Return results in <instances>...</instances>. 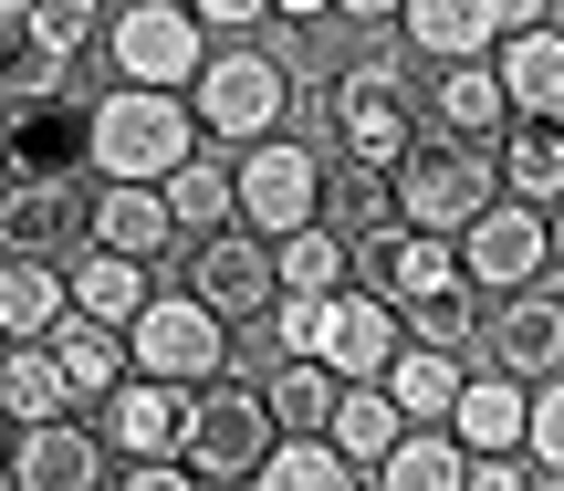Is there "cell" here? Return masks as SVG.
Segmentation results:
<instances>
[{
    "mask_svg": "<svg viewBox=\"0 0 564 491\" xmlns=\"http://www.w3.org/2000/svg\"><path fill=\"white\" fill-rule=\"evenodd\" d=\"M293 63L282 53H262V42H209V63L188 74V126H199V146L220 137V146H262V137H282L293 126Z\"/></svg>",
    "mask_w": 564,
    "mask_h": 491,
    "instance_id": "2",
    "label": "cell"
},
{
    "mask_svg": "<svg viewBox=\"0 0 564 491\" xmlns=\"http://www.w3.org/2000/svg\"><path fill=\"white\" fill-rule=\"evenodd\" d=\"M460 491H544L533 460H460Z\"/></svg>",
    "mask_w": 564,
    "mask_h": 491,
    "instance_id": "40",
    "label": "cell"
},
{
    "mask_svg": "<svg viewBox=\"0 0 564 491\" xmlns=\"http://www.w3.org/2000/svg\"><path fill=\"white\" fill-rule=\"evenodd\" d=\"M63 325V272L53 262H0V346H42Z\"/></svg>",
    "mask_w": 564,
    "mask_h": 491,
    "instance_id": "33",
    "label": "cell"
},
{
    "mask_svg": "<svg viewBox=\"0 0 564 491\" xmlns=\"http://www.w3.org/2000/svg\"><path fill=\"white\" fill-rule=\"evenodd\" d=\"M335 21H356V32H387V21H398V0H335Z\"/></svg>",
    "mask_w": 564,
    "mask_h": 491,
    "instance_id": "42",
    "label": "cell"
},
{
    "mask_svg": "<svg viewBox=\"0 0 564 491\" xmlns=\"http://www.w3.org/2000/svg\"><path fill=\"white\" fill-rule=\"evenodd\" d=\"M105 11H116V0H42V21H53V32L74 42V53H84V42L105 32Z\"/></svg>",
    "mask_w": 564,
    "mask_h": 491,
    "instance_id": "39",
    "label": "cell"
},
{
    "mask_svg": "<svg viewBox=\"0 0 564 491\" xmlns=\"http://www.w3.org/2000/svg\"><path fill=\"white\" fill-rule=\"evenodd\" d=\"M377 388H387V408H398L408 429H440V418H449V397H460V356L398 346V356H387V377H377Z\"/></svg>",
    "mask_w": 564,
    "mask_h": 491,
    "instance_id": "30",
    "label": "cell"
},
{
    "mask_svg": "<svg viewBox=\"0 0 564 491\" xmlns=\"http://www.w3.org/2000/svg\"><path fill=\"white\" fill-rule=\"evenodd\" d=\"M74 63L84 53L42 21V0H0V105H63Z\"/></svg>",
    "mask_w": 564,
    "mask_h": 491,
    "instance_id": "15",
    "label": "cell"
},
{
    "mask_svg": "<svg viewBox=\"0 0 564 491\" xmlns=\"http://www.w3.org/2000/svg\"><path fill=\"white\" fill-rule=\"evenodd\" d=\"M188 429V388H158V377H126L116 397H95V439L116 460H178Z\"/></svg>",
    "mask_w": 564,
    "mask_h": 491,
    "instance_id": "17",
    "label": "cell"
},
{
    "mask_svg": "<svg viewBox=\"0 0 564 491\" xmlns=\"http://www.w3.org/2000/svg\"><path fill=\"white\" fill-rule=\"evenodd\" d=\"M272 408H262V377H209L188 388V429H178V471L199 491H241L272 460Z\"/></svg>",
    "mask_w": 564,
    "mask_h": 491,
    "instance_id": "3",
    "label": "cell"
},
{
    "mask_svg": "<svg viewBox=\"0 0 564 491\" xmlns=\"http://www.w3.org/2000/svg\"><path fill=\"white\" fill-rule=\"evenodd\" d=\"M0 116H11V105H0Z\"/></svg>",
    "mask_w": 564,
    "mask_h": 491,
    "instance_id": "47",
    "label": "cell"
},
{
    "mask_svg": "<svg viewBox=\"0 0 564 491\" xmlns=\"http://www.w3.org/2000/svg\"><path fill=\"white\" fill-rule=\"evenodd\" d=\"M356 293H377V304L408 325V314L449 304V293H470V283H460V251H449L440 230H398V220H387V230L356 241Z\"/></svg>",
    "mask_w": 564,
    "mask_h": 491,
    "instance_id": "9",
    "label": "cell"
},
{
    "mask_svg": "<svg viewBox=\"0 0 564 491\" xmlns=\"http://www.w3.org/2000/svg\"><path fill=\"white\" fill-rule=\"evenodd\" d=\"M0 418L11 429H42V418H84L74 388H63L53 346H0Z\"/></svg>",
    "mask_w": 564,
    "mask_h": 491,
    "instance_id": "29",
    "label": "cell"
},
{
    "mask_svg": "<svg viewBox=\"0 0 564 491\" xmlns=\"http://www.w3.org/2000/svg\"><path fill=\"white\" fill-rule=\"evenodd\" d=\"M314 220L335 230V241H366V230H387V220H398V199H387V167H356V157L314 167Z\"/></svg>",
    "mask_w": 564,
    "mask_h": 491,
    "instance_id": "26",
    "label": "cell"
},
{
    "mask_svg": "<svg viewBox=\"0 0 564 491\" xmlns=\"http://www.w3.org/2000/svg\"><path fill=\"white\" fill-rule=\"evenodd\" d=\"M377 491H460V439L449 429H398V450L366 471Z\"/></svg>",
    "mask_w": 564,
    "mask_h": 491,
    "instance_id": "34",
    "label": "cell"
},
{
    "mask_svg": "<svg viewBox=\"0 0 564 491\" xmlns=\"http://www.w3.org/2000/svg\"><path fill=\"white\" fill-rule=\"evenodd\" d=\"M84 251H116V262L158 272L167 251H188V241H178V220L158 209V188H95V199H84Z\"/></svg>",
    "mask_w": 564,
    "mask_h": 491,
    "instance_id": "21",
    "label": "cell"
},
{
    "mask_svg": "<svg viewBox=\"0 0 564 491\" xmlns=\"http://www.w3.org/2000/svg\"><path fill=\"white\" fill-rule=\"evenodd\" d=\"M42 346H53V367H63V388H74V408H95V397L126 388V335H116V325H84V314H63Z\"/></svg>",
    "mask_w": 564,
    "mask_h": 491,
    "instance_id": "25",
    "label": "cell"
},
{
    "mask_svg": "<svg viewBox=\"0 0 564 491\" xmlns=\"http://www.w3.org/2000/svg\"><path fill=\"white\" fill-rule=\"evenodd\" d=\"M178 262H188V304H199V314H220L230 335H241V325H262V314L282 304V283H272V241H251L241 220H230V230H209V241H188Z\"/></svg>",
    "mask_w": 564,
    "mask_h": 491,
    "instance_id": "12",
    "label": "cell"
},
{
    "mask_svg": "<svg viewBox=\"0 0 564 491\" xmlns=\"http://www.w3.org/2000/svg\"><path fill=\"white\" fill-rule=\"evenodd\" d=\"M523 460H533V481L564 491V377H544V388L523 397Z\"/></svg>",
    "mask_w": 564,
    "mask_h": 491,
    "instance_id": "37",
    "label": "cell"
},
{
    "mask_svg": "<svg viewBox=\"0 0 564 491\" xmlns=\"http://www.w3.org/2000/svg\"><path fill=\"white\" fill-rule=\"evenodd\" d=\"M158 209L178 220V241H209V230H230V157H188V167H167L158 178Z\"/></svg>",
    "mask_w": 564,
    "mask_h": 491,
    "instance_id": "32",
    "label": "cell"
},
{
    "mask_svg": "<svg viewBox=\"0 0 564 491\" xmlns=\"http://www.w3.org/2000/svg\"><path fill=\"white\" fill-rule=\"evenodd\" d=\"M408 418L387 408V388H335V418H324V450L345 460V471H377L387 450H398Z\"/></svg>",
    "mask_w": 564,
    "mask_h": 491,
    "instance_id": "31",
    "label": "cell"
},
{
    "mask_svg": "<svg viewBox=\"0 0 564 491\" xmlns=\"http://www.w3.org/2000/svg\"><path fill=\"white\" fill-rule=\"evenodd\" d=\"M554 21V0H398V42L419 63H491V42Z\"/></svg>",
    "mask_w": 564,
    "mask_h": 491,
    "instance_id": "10",
    "label": "cell"
},
{
    "mask_svg": "<svg viewBox=\"0 0 564 491\" xmlns=\"http://www.w3.org/2000/svg\"><path fill=\"white\" fill-rule=\"evenodd\" d=\"M491 84H502L512 116H564V21H533V32L491 42Z\"/></svg>",
    "mask_w": 564,
    "mask_h": 491,
    "instance_id": "23",
    "label": "cell"
},
{
    "mask_svg": "<svg viewBox=\"0 0 564 491\" xmlns=\"http://www.w3.org/2000/svg\"><path fill=\"white\" fill-rule=\"evenodd\" d=\"M105 491H199V481H188L178 460H126V471L105 481Z\"/></svg>",
    "mask_w": 564,
    "mask_h": 491,
    "instance_id": "41",
    "label": "cell"
},
{
    "mask_svg": "<svg viewBox=\"0 0 564 491\" xmlns=\"http://www.w3.org/2000/svg\"><path fill=\"white\" fill-rule=\"evenodd\" d=\"M324 105H335V157H356V167H398L408 137H419V105H408V63L398 53L345 63V74L324 84Z\"/></svg>",
    "mask_w": 564,
    "mask_h": 491,
    "instance_id": "5",
    "label": "cell"
},
{
    "mask_svg": "<svg viewBox=\"0 0 564 491\" xmlns=\"http://www.w3.org/2000/svg\"><path fill=\"white\" fill-rule=\"evenodd\" d=\"M84 251V188L74 178H11L0 199V262H74Z\"/></svg>",
    "mask_w": 564,
    "mask_h": 491,
    "instance_id": "16",
    "label": "cell"
},
{
    "mask_svg": "<svg viewBox=\"0 0 564 491\" xmlns=\"http://www.w3.org/2000/svg\"><path fill=\"white\" fill-rule=\"evenodd\" d=\"M262 408L282 439H324V418H335V377L324 367H272L262 377Z\"/></svg>",
    "mask_w": 564,
    "mask_h": 491,
    "instance_id": "35",
    "label": "cell"
},
{
    "mask_svg": "<svg viewBox=\"0 0 564 491\" xmlns=\"http://www.w3.org/2000/svg\"><path fill=\"white\" fill-rule=\"evenodd\" d=\"M324 11H335V0H272V21H314V32H324Z\"/></svg>",
    "mask_w": 564,
    "mask_h": 491,
    "instance_id": "43",
    "label": "cell"
},
{
    "mask_svg": "<svg viewBox=\"0 0 564 491\" xmlns=\"http://www.w3.org/2000/svg\"><path fill=\"white\" fill-rule=\"evenodd\" d=\"M398 346H408V335H398V314H387L377 293L345 283L335 304H324V377H335V388H377Z\"/></svg>",
    "mask_w": 564,
    "mask_h": 491,
    "instance_id": "19",
    "label": "cell"
},
{
    "mask_svg": "<svg viewBox=\"0 0 564 491\" xmlns=\"http://www.w3.org/2000/svg\"><path fill=\"white\" fill-rule=\"evenodd\" d=\"M178 11L199 21L209 42H251V32H262V21H272V0H178Z\"/></svg>",
    "mask_w": 564,
    "mask_h": 491,
    "instance_id": "38",
    "label": "cell"
},
{
    "mask_svg": "<svg viewBox=\"0 0 564 491\" xmlns=\"http://www.w3.org/2000/svg\"><path fill=\"white\" fill-rule=\"evenodd\" d=\"M272 283H282V293H303V304H324V293L356 283V241H335L324 220L282 230V241H272Z\"/></svg>",
    "mask_w": 564,
    "mask_h": 491,
    "instance_id": "28",
    "label": "cell"
},
{
    "mask_svg": "<svg viewBox=\"0 0 564 491\" xmlns=\"http://www.w3.org/2000/svg\"><path fill=\"white\" fill-rule=\"evenodd\" d=\"M0 199H11V157H0Z\"/></svg>",
    "mask_w": 564,
    "mask_h": 491,
    "instance_id": "45",
    "label": "cell"
},
{
    "mask_svg": "<svg viewBox=\"0 0 564 491\" xmlns=\"http://www.w3.org/2000/svg\"><path fill=\"white\" fill-rule=\"evenodd\" d=\"M158 293V272L147 262H116V251H74L63 262V314H84V325H137V304Z\"/></svg>",
    "mask_w": 564,
    "mask_h": 491,
    "instance_id": "24",
    "label": "cell"
},
{
    "mask_svg": "<svg viewBox=\"0 0 564 491\" xmlns=\"http://www.w3.org/2000/svg\"><path fill=\"white\" fill-rule=\"evenodd\" d=\"M449 251H460V283L481 293V304H502V293H523V283H544V272H554V251H544V209H523V199H491Z\"/></svg>",
    "mask_w": 564,
    "mask_h": 491,
    "instance_id": "13",
    "label": "cell"
},
{
    "mask_svg": "<svg viewBox=\"0 0 564 491\" xmlns=\"http://www.w3.org/2000/svg\"><path fill=\"white\" fill-rule=\"evenodd\" d=\"M105 63H116V84L188 95V74L209 63V32L178 11V0H116V11H105Z\"/></svg>",
    "mask_w": 564,
    "mask_h": 491,
    "instance_id": "7",
    "label": "cell"
},
{
    "mask_svg": "<svg viewBox=\"0 0 564 491\" xmlns=\"http://www.w3.org/2000/svg\"><path fill=\"white\" fill-rule=\"evenodd\" d=\"M523 397L533 388H512L491 367H460V397H449L440 429L460 439V460H523Z\"/></svg>",
    "mask_w": 564,
    "mask_h": 491,
    "instance_id": "20",
    "label": "cell"
},
{
    "mask_svg": "<svg viewBox=\"0 0 564 491\" xmlns=\"http://www.w3.org/2000/svg\"><path fill=\"white\" fill-rule=\"evenodd\" d=\"M314 167H324V146H303V137L230 146V220H241L251 241L303 230V220H314Z\"/></svg>",
    "mask_w": 564,
    "mask_h": 491,
    "instance_id": "8",
    "label": "cell"
},
{
    "mask_svg": "<svg viewBox=\"0 0 564 491\" xmlns=\"http://www.w3.org/2000/svg\"><path fill=\"white\" fill-rule=\"evenodd\" d=\"M126 377L209 388V377H230V325H220V314H199L188 293H147L137 325H126Z\"/></svg>",
    "mask_w": 564,
    "mask_h": 491,
    "instance_id": "6",
    "label": "cell"
},
{
    "mask_svg": "<svg viewBox=\"0 0 564 491\" xmlns=\"http://www.w3.org/2000/svg\"><path fill=\"white\" fill-rule=\"evenodd\" d=\"M387 199H398V230L460 241L502 188H491V157H470V146H449V137H408V157L387 167Z\"/></svg>",
    "mask_w": 564,
    "mask_h": 491,
    "instance_id": "4",
    "label": "cell"
},
{
    "mask_svg": "<svg viewBox=\"0 0 564 491\" xmlns=\"http://www.w3.org/2000/svg\"><path fill=\"white\" fill-rule=\"evenodd\" d=\"M0 491H105V439H95V418H42V429H11V450H0Z\"/></svg>",
    "mask_w": 564,
    "mask_h": 491,
    "instance_id": "14",
    "label": "cell"
},
{
    "mask_svg": "<svg viewBox=\"0 0 564 491\" xmlns=\"http://www.w3.org/2000/svg\"><path fill=\"white\" fill-rule=\"evenodd\" d=\"M491 188L523 209H554L564 199V116H502L491 137Z\"/></svg>",
    "mask_w": 564,
    "mask_h": 491,
    "instance_id": "22",
    "label": "cell"
},
{
    "mask_svg": "<svg viewBox=\"0 0 564 491\" xmlns=\"http://www.w3.org/2000/svg\"><path fill=\"white\" fill-rule=\"evenodd\" d=\"M0 450H11V418H0Z\"/></svg>",
    "mask_w": 564,
    "mask_h": 491,
    "instance_id": "46",
    "label": "cell"
},
{
    "mask_svg": "<svg viewBox=\"0 0 564 491\" xmlns=\"http://www.w3.org/2000/svg\"><path fill=\"white\" fill-rule=\"evenodd\" d=\"M241 491H366V481L345 471L324 439H272V460H262V471H251Z\"/></svg>",
    "mask_w": 564,
    "mask_h": 491,
    "instance_id": "36",
    "label": "cell"
},
{
    "mask_svg": "<svg viewBox=\"0 0 564 491\" xmlns=\"http://www.w3.org/2000/svg\"><path fill=\"white\" fill-rule=\"evenodd\" d=\"M199 157V126H188L178 95H147V84H105L84 105V167L105 188H158L167 167Z\"/></svg>",
    "mask_w": 564,
    "mask_h": 491,
    "instance_id": "1",
    "label": "cell"
},
{
    "mask_svg": "<svg viewBox=\"0 0 564 491\" xmlns=\"http://www.w3.org/2000/svg\"><path fill=\"white\" fill-rule=\"evenodd\" d=\"M74 146H84V126L63 116V105H11V116H0L11 178H74Z\"/></svg>",
    "mask_w": 564,
    "mask_h": 491,
    "instance_id": "27",
    "label": "cell"
},
{
    "mask_svg": "<svg viewBox=\"0 0 564 491\" xmlns=\"http://www.w3.org/2000/svg\"><path fill=\"white\" fill-rule=\"evenodd\" d=\"M419 116H429V137H449V146H470L481 157L491 137H502V84H491V63H429V84H419Z\"/></svg>",
    "mask_w": 564,
    "mask_h": 491,
    "instance_id": "18",
    "label": "cell"
},
{
    "mask_svg": "<svg viewBox=\"0 0 564 491\" xmlns=\"http://www.w3.org/2000/svg\"><path fill=\"white\" fill-rule=\"evenodd\" d=\"M481 367L512 377V388L564 377V283H554V272L523 283V293H502V304H481Z\"/></svg>",
    "mask_w": 564,
    "mask_h": 491,
    "instance_id": "11",
    "label": "cell"
},
{
    "mask_svg": "<svg viewBox=\"0 0 564 491\" xmlns=\"http://www.w3.org/2000/svg\"><path fill=\"white\" fill-rule=\"evenodd\" d=\"M544 251H554V283H564V199L544 209Z\"/></svg>",
    "mask_w": 564,
    "mask_h": 491,
    "instance_id": "44",
    "label": "cell"
}]
</instances>
